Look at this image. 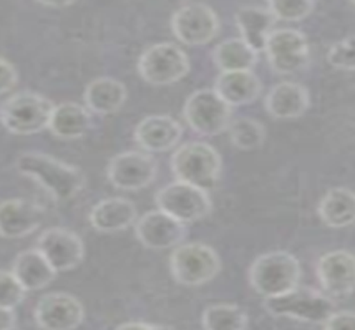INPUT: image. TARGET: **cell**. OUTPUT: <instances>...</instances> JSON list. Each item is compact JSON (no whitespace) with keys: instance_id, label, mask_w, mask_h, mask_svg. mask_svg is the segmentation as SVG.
Returning <instances> with one entry per match:
<instances>
[{"instance_id":"cell-25","label":"cell","mask_w":355,"mask_h":330,"mask_svg":"<svg viewBox=\"0 0 355 330\" xmlns=\"http://www.w3.org/2000/svg\"><path fill=\"white\" fill-rule=\"evenodd\" d=\"M126 96H128V92L120 80L101 77L88 83L83 100H85V107L96 115H113L123 107Z\"/></svg>"},{"instance_id":"cell-30","label":"cell","mask_w":355,"mask_h":330,"mask_svg":"<svg viewBox=\"0 0 355 330\" xmlns=\"http://www.w3.org/2000/svg\"><path fill=\"white\" fill-rule=\"evenodd\" d=\"M268 8L282 22H301L314 10V0H268Z\"/></svg>"},{"instance_id":"cell-20","label":"cell","mask_w":355,"mask_h":330,"mask_svg":"<svg viewBox=\"0 0 355 330\" xmlns=\"http://www.w3.org/2000/svg\"><path fill=\"white\" fill-rule=\"evenodd\" d=\"M137 206L126 198H107L100 201L98 205L93 206L90 211L92 227L95 231L103 232V234H113L128 229L137 223Z\"/></svg>"},{"instance_id":"cell-13","label":"cell","mask_w":355,"mask_h":330,"mask_svg":"<svg viewBox=\"0 0 355 330\" xmlns=\"http://www.w3.org/2000/svg\"><path fill=\"white\" fill-rule=\"evenodd\" d=\"M135 234L146 249L164 251L180 246L188 236V227L164 211L156 209L143 214L135 223Z\"/></svg>"},{"instance_id":"cell-22","label":"cell","mask_w":355,"mask_h":330,"mask_svg":"<svg viewBox=\"0 0 355 330\" xmlns=\"http://www.w3.org/2000/svg\"><path fill=\"white\" fill-rule=\"evenodd\" d=\"M236 25L241 33V39L251 45L257 53L264 52L266 42H268L270 32L274 31L276 17L268 7L248 6L241 7L236 12Z\"/></svg>"},{"instance_id":"cell-33","label":"cell","mask_w":355,"mask_h":330,"mask_svg":"<svg viewBox=\"0 0 355 330\" xmlns=\"http://www.w3.org/2000/svg\"><path fill=\"white\" fill-rule=\"evenodd\" d=\"M322 327L329 330H355V312L336 311Z\"/></svg>"},{"instance_id":"cell-38","label":"cell","mask_w":355,"mask_h":330,"mask_svg":"<svg viewBox=\"0 0 355 330\" xmlns=\"http://www.w3.org/2000/svg\"><path fill=\"white\" fill-rule=\"evenodd\" d=\"M350 2H352V3H354V6H355V0H350Z\"/></svg>"},{"instance_id":"cell-10","label":"cell","mask_w":355,"mask_h":330,"mask_svg":"<svg viewBox=\"0 0 355 330\" xmlns=\"http://www.w3.org/2000/svg\"><path fill=\"white\" fill-rule=\"evenodd\" d=\"M264 52L270 69L279 75L297 73L307 69L311 62L309 42L302 32L294 28H274Z\"/></svg>"},{"instance_id":"cell-19","label":"cell","mask_w":355,"mask_h":330,"mask_svg":"<svg viewBox=\"0 0 355 330\" xmlns=\"http://www.w3.org/2000/svg\"><path fill=\"white\" fill-rule=\"evenodd\" d=\"M309 92L301 83L282 82L274 85L266 95L264 107L274 120H295L309 110Z\"/></svg>"},{"instance_id":"cell-4","label":"cell","mask_w":355,"mask_h":330,"mask_svg":"<svg viewBox=\"0 0 355 330\" xmlns=\"http://www.w3.org/2000/svg\"><path fill=\"white\" fill-rule=\"evenodd\" d=\"M264 309L274 317H286V319L299 320V322L319 325H324L329 317L336 312L331 295L314 287L301 286L276 297H266Z\"/></svg>"},{"instance_id":"cell-26","label":"cell","mask_w":355,"mask_h":330,"mask_svg":"<svg viewBox=\"0 0 355 330\" xmlns=\"http://www.w3.org/2000/svg\"><path fill=\"white\" fill-rule=\"evenodd\" d=\"M320 221L332 229L355 224V193L349 188H334L324 194L317 206Z\"/></svg>"},{"instance_id":"cell-27","label":"cell","mask_w":355,"mask_h":330,"mask_svg":"<svg viewBox=\"0 0 355 330\" xmlns=\"http://www.w3.org/2000/svg\"><path fill=\"white\" fill-rule=\"evenodd\" d=\"M259 53L243 39H227L213 50V60L221 71L252 70Z\"/></svg>"},{"instance_id":"cell-37","label":"cell","mask_w":355,"mask_h":330,"mask_svg":"<svg viewBox=\"0 0 355 330\" xmlns=\"http://www.w3.org/2000/svg\"><path fill=\"white\" fill-rule=\"evenodd\" d=\"M118 329H163L162 325L156 324H146V322H126L118 325Z\"/></svg>"},{"instance_id":"cell-11","label":"cell","mask_w":355,"mask_h":330,"mask_svg":"<svg viewBox=\"0 0 355 330\" xmlns=\"http://www.w3.org/2000/svg\"><path fill=\"white\" fill-rule=\"evenodd\" d=\"M219 19L216 12L201 2L188 3L173 14L171 31L181 44L200 46L209 44L219 33Z\"/></svg>"},{"instance_id":"cell-35","label":"cell","mask_w":355,"mask_h":330,"mask_svg":"<svg viewBox=\"0 0 355 330\" xmlns=\"http://www.w3.org/2000/svg\"><path fill=\"white\" fill-rule=\"evenodd\" d=\"M15 312L10 307L0 306V330H12L15 329Z\"/></svg>"},{"instance_id":"cell-6","label":"cell","mask_w":355,"mask_h":330,"mask_svg":"<svg viewBox=\"0 0 355 330\" xmlns=\"http://www.w3.org/2000/svg\"><path fill=\"white\" fill-rule=\"evenodd\" d=\"M171 276L178 284L186 287L205 286L221 270L218 252L208 244L181 243L170 256Z\"/></svg>"},{"instance_id":"cell-5","label":"cell","mask_w":355,"mask_h":330,"mask_svg":"<svg viewBox=\"0 0 355 330\" xmlns=\"http://www.w3.org/2000/svg\"><path fill=\"white\" fill-rule=\"evenodd\" d=\"M55 105L33 92H20L7 98L0 107V121L8 133L31 137L49 130Z\"/></svg>"},{"instance_id":"cell-12","label":"cell","mask_w":355,"mask_h":330,"mask_svg":"<svg viewBox=\"0 0 355 330\" xmlns=\"http://www.w3.org/2000/svg\"><path fill=\"white\" fill-rule=\"evenodd\" d=\"M158 163L151 155L143 151H125L113 156L107 168L108 181L116 189L139 191L156 180Z\"/></svg>"},{"instance_id":"cell-1","label":"cell","mask_w":355,"mask_h":330,"mask_svg":"<svg viewBox=\"0 0 355 330\" xmlns=\"http://www.w3.org/2000/svg\"><path fill=\"white\" fill-rule=\"evenodd\" d=\"M15 168L22 176L35 181L58 202H67L77 198L87 183L82 169L37 151L20 155L15 162Z\"/></svg>"},{"instance_id":"cell-28","label":"cell","mask_w":355,"mask_h":330,"mask_svg":"<svg viewBox=\"0 0 355 330\" xmlns=\"http://www.w3.org/2000/svg\"><path fill=\"white\" fill-rule=\"evenodd\" d=\"M202 327L208 330L248 329V314L236 304H213L202 312Z\"/></svg>"},{"instance_id":"cell-21","label":"cell","mask_w":355,"mask_h":330,"mask_svg":"<svg viewBox=\"0 0 355 330\" xmlns=\"http://www.w3.org/2000/svg\"><path fill=\"white\" fill-rule=\"evenodd\" d=\"M214 90L230 107H243L259 98L263 83L252 70L221 71L216 78Z\"/></svg>"},{"instance_id":"cell-34","label":"cell","mask_w":355,"mask_h":330,"mask_svg":"<svg viewBox=\"0 0 355 330\" xmlns=\"http://www.w3.org/2000/svg\"><path fill=\"white\" fill-rule=\"evenodd\" d=\"M17 78H19V75H17L15 67L6 58L0 57V95L10 92L17 85Z\"/></svg>"},{"instance_id":"cell-31","label":"cell","mask_w":355,"mask_h":330,"mask_svg":"<svg viewBox=\"0 0 355 330\" xmlns=\"http://www.w3.org/2000/svg\"><path fill=\"white\" fill-rule=\"evenodd\" d=\"M327 62L334 69L355 73V35L345 37L334 44L327 52Z\"/></svg>"},{"instance_id":"cell-15","label":"cell","mask_w":355,"mask_h":330,"mask_svg":"<svg viewBox=\"0 0 355 330\" xmlns=\"http://www.w3.org/2000/svg\"><path fill=\"white\" fill-rule=\"evenodd\" d=\"M33 315L40 329L73 330L83 322L85 309L75 295L67 292H52L40 297Z\"/></svg>"},{"instance_id":"cell-7","label":"cell","mask_w":355,"mask_h":330,"mask_svg":"<svg viewBox=\"0 0 355 330\" xmlns=\"http://www.w3.org/2000/svg\"><path fill=\"white\" fill-rule=\"evenodd\" d=\"M232 108L214 88H201L186 100L183 116L194 133L216 137L230 128Z\"/></svg>"},{"instance_id":"cell-24","label":"cell","mask_w":355,"mask_h":330,"mask_svg":"<svg viewBox=\"0 0 355 330\" xmlns=\"http://www.w3.org/2000/svg\"><path fill=\"white\" fill-rule=\"evenodd\" d=\"M12 272L27 292L45 289L57 276V270L39 249L20 252L12 264Z\"/></svg>"},{"instance_id":"cell-32","label":"cell","mask_w":355,"mask_h":330,"mask_svg":"<svg viewBox=\"0 0 355 330\" xmlns=\"http://www.w3.org/2000/svg\"><path fill=\"white\" fill-rule=\"evenodd\" d=\"M25 294L27 290L14 276V272L0 270V306L15 309L24 302Z\"/></svg>"},{"instance_id":"cell-3","label":"cell","mask_w":355,"mask_h":330,"mask_svg":"<svg viewBox=\"0 0 355 330\" xmlns=\"http://www.w3.org/2000/svg\"><path fill=\"white\" fill-rule=\"evenodd\" d=\"M171 171L178 181L209 191L221 180V155L208 143L189 141L171 156Z\"/></svg>"},{"instance_id":"cell-17","label":"cell","mask_w":355,"mask_h":330,"mask_svg":"<svg viewBox=\"0 0 355 330\" xmlns=\"http://www.w3.org/2000/svg\"><path fill=\"white\" fill-rule=\"evenodd\" d=\"M183 126L173 116L150 115L135 128V141L148 153H164L180 145Z\"/></svg>"},{"instance_id":"cell-9","label":"cell","mask_w":355,"mask_h":330,"mask_svg":"<svg viewBox=\"0 0 355 330\" xmlns=\"http://www.w3.org/2000/svg\"><path fill=\"white\" fill-rule=\"evenodd\" d=\"M155 202L158 209L184 224L201 221L213 211L208 191L178 180L159 189L155 196Z\"/></svg>"},{"instance_id":"cell-18","label":"cell","mask_w":355,"mask_h":330,"mask_svg":"<svg viewBox=\"0 0 355 330\" xmlns=\"http://www.w3.org/2000/svg\"><path fill=\"white\" fill-rule=\"evenodd\" d=\"M45 219V209L27 200H7L0 202V236L20 239L31 236Z\"/></svg>"},{"instance_id":"cell-2","label":"cell","mask_w":355,"mask_h":330,"mask_svg":"<svg viewBox=\"0 0 355 330\" xmlns=\"http://www.w3.org/2000/svg\"><path fill=\"white\" fill-rule=\"evenodd\" d=\"M301 262L287 251H270L259 256L249 268V284L261 297H276L299 286Z\"/></svg>"},{"instance_id":"cell-14","label":"cell","mask_w":355,"mask_h":330,"mask_svg":"<svg viewBox=\"0 0 355 330\" xmlns=\"http://www.w3.org/2000/svg\"><path fill=\"white\" fill-rule=\"evenodd\" d=\"M317 279L320 287L332 299H345L355 292V256L337 249L324 254L317 262Z\"/></svg>"},{"instance_id":"cell-36","label":"cell","mask_w":355,"mask_h":330,"mask_svg":"<svg viewBox=\"0 0 355 330\" xmlns=\"http://www.w3.org/2000/svg\"><path fill=\"white\" fill-rule=\"evenodd\" d=\"M37 2L42 3L45 7H52V8H63V7H70L73 6L77 0H37Z\"/></svg>"},{"instance_id":"cell-23","label":"cell","mask_w":355,"mask_h":330,"mask_svg":"<svg viewBox=\"0 0 355 330\" xmlns=\"http://www.w3.org/2000/svg\"><path fill=\"white\" fill-rule=\"evenodd\" d=\"M92 123L90 110L73 101H65L53 107L49 130L60 139H78L90 131Z\"/></svg>"},{"instance_id":"cell-29","label":"cell","mask_w":355,"mask_h":330,"mask_svg":"<svg viewBox=\"0 0 355 330\" xmlns=\"http://www.w3.org/2000/svg\"><path fill=\"white\" fill-rule=\"evenodd\" d=\"M230 139L232 146L241 151L259 150L266 141V128L261 121L249 116H241L231 120L230 123Z\"/></svg>"},{"instance_id":"cell-16","label":"cell","mask_w":355,"mask_h":330,"mask_svg":"<svg viewBox=\"0 0 355 330\" xmlns=\"http://www.w3.org/2000/svg\"><path fill=\"white\" fill-rule=\"evenodd\" d=\"M37 249L58 272H69L82 264L85 256L83 241L73 231L65 227H50L40 234Z\"/></svg>"},{"instance_id":"cell-8","label":"cell","mask_w":355,"mask_h":330,"mask_svg":"<svg viewBox=\"0 0 355 330\" xmlns=\"http://www.w3.org/2000/svg\"><path fill=\"white\" fill-rule=\"evenodd\" d=\"M138 73L146 83L166 87L178 83L189 73V58L175 44L151 45L138 60Z\"/></svg>"}]
</instances>
